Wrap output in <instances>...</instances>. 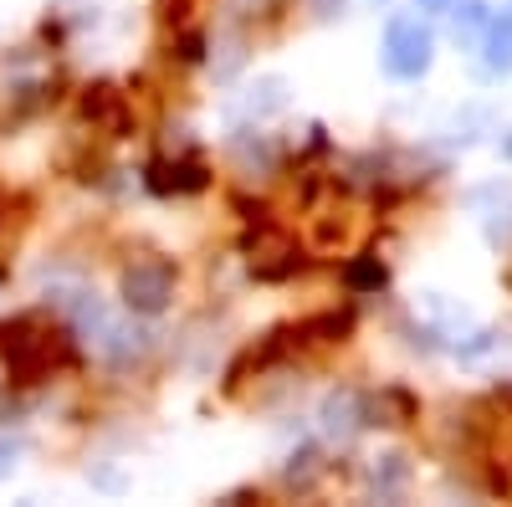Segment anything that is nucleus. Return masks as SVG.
Returning a JSON list of instances; mask_svg holds the SVG:
<instances>
[{
    "instance_id": "obj_1",
    "label": "nucleus",
    "mask_w": 512,
    "mask_h": 507,
    "mask_svg": "<svg viewBox=\"0 0 512 507\" xmlns=\"http://www.w3.org/2000/svg\"><path fill=\"white\" fill-rule=\"evenodd\" d=\"M123 292H128V303L154 313L169 303V292H175V272H169V262H134L123 272Z\"/></svg>"
},
{
    "instance_id": "obj_2",
    "label": "nucleus",
    "mask_w": 512,
    "mask_h": 507,
    "mask_svg": "<svg viewBox=\"0 0 512 507\" xmlns=\"http://www.w3.org/2000/svg\"><path fill=\"white\" fill-rule=\"evenodd\" d=\"M6 226H11V200L0 195V236H6Z\"/></svg>"
}]
</instances>
